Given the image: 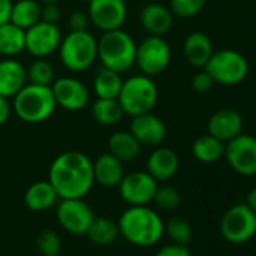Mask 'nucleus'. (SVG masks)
Here are the masks:
<instances>
[{"label":"nucleus","mask_w":256,"mask_h":256,"mask_svg":"<svg viewBox=\"0 0 256 256\" xmlns=\"http://www.w3.org/2000/svg\"><path fill=\"white\" fill-rule=\"evenodd\" d=\"M90 114L95 122L108 126L118 124L122 119L124 110L118 98H96L90 107Z\"/></svg>","instance_id":"29"},{"label":"nucleus","mask_w":256,"mask_h":256,"mask_svg":"<svg viewBox=\"0 0 256 256\" xmlns=\"http://www.w3.org/2000/svg\"><path fill=\"white\" fill-rule=\"evenodd\" d=\"M98 41V59L102 68L125 72L134 65L136 59V42L130 34L122 29L102 32Z\"/></svg>","instance_id":"4"},{"label":"nucleus","mask_w":256,"mask_h":256,"mask_svg":"<svg viewBox=\"0 0 256 256\" xmlns=\"http://www.w3.org/2000/svg\"><path fill=\"white\" fill-rule=\"evenodd\" d=\"M119 235L138 247L156 246L164 235V220L148 205H128L118 220Z\"/></svg>","instance_id":"2"},{"label":"nucleus","mask_w":256,"mask_h":256,"mask_svg":"<svg viewBox=\"0 0 256 256\" xmlns=\"http://www.w3.org/2000/svg\"><path fill=\"white\" fill-rule=\"evenodd\" d=\"M95 214L84 198L59 199L56 204V220L71 235H84Z\"/></svg>","instance_id":"10"},{"label":"nucleus","mask_w":256,"mask_h":256,"mask_svg":"<svg viewBox=\"0 0 256 256\" xmlns=\"http://www.w3.org/2000/svg\"><path fill=\"white\" fill-rule=\"evenodd\" d=\"M172 52L169 42L163 36L150 35L136 46L134 64L145 76L162 74L170 64Z\"/></svg>","instance_id":"9"},{"label":"nucleus","mask_w":256,"mask_h":256,"mask_svg":"<svg viewBox=\"0 0 256 256\" xmlns=\"http://www.w3.org/2000/svg\"><path fill=\"white\" fill-rule=\"evenodd\" d=\"M107 148L112 156L119 158L122 163H126V162H133L134 158L139 157L142 145L130 133V130L128 132L120 130V132H114L113 134H110L107 140Z\"/></svg>","instance_id":"24"},{"label":"nucleus","mask_w":256,"mask_h":256,"mask_svg":"<svg viewBox=\"0 0 256 256\" xmlns=\"http://www.w3.org/2000/svg\"><path fill=\"white\" fill-rule=\"evenodd\" d=\"M218 230L229 244H244L256 235V212L246 202L232 205L222 216Z\"/></svg>","instance_id":"8"},{"label":"nucleus","mask_w":256,"mask_h":256,"mask_svg":"<svg viewBox=\"0 0 256 256\" xmlns=\"http://www.w3.org/2000/svg\"><path fill=\"white\" fill-rule=\"evenodd\" d=\"M12 10V0H0V24L10 22Z\"/></svg>","instance_id":"41"},{"label":"nucleus","mask_w":256,"mask_h":256,"mask_svg":"<svg viewBox=\"0 0 256 256\" xmlns=\"http://www.w3.org/2000/svg\"><path fill=\"white\" fill-rule=\"evenodd\" d=\"M157 187L158 181L154 180L146 170H136L124 175L118 190L122 200L128 205H150L154 199Z\"/></svg>","instance_id":"12"},{"label":"nucleus","mask_w":256,"mask_h":256,"mask_svg":"<svg viewBox=\"0 0 256 256\" xmlns=\"http://www.w3.org/2000/svg\"><path fill=\"white\" fill-rule=\"evenodd\" d=\"M158 100V89L152 77L145 74L132 76L122 82L118 101L124 110V114L136 116L151 112Z\"/></svg>","instance_id":"6"},{"label":"nucleus","mask_w":256,"mask_h":256,"mask_svg":"<svg viewBox=\"0 0 256 256\" xmlns=\"http://www.w3.org/2000/svg\"><path fill=\"white\" fill-rule=\"evenodd\" d=\"M59 18H60V11H59L58 4H50V5L41 6V20L42 22L58 24Z\"/></svg>","instance_id":"39"},{"label":"nucleus","mask_w":256,"mask_h":256,"mask_svg":"<svg viewBox=\"0 0 256 256\" xmlns=\"http://www.w3.org/2000/svg\"><path fill=\"white\" fill-rule=\"evenodd\" d=\"M80 2H84V4H89V2H90V0H80Z\"/></svg>","instance_id":"44"},{"label":"nucleus","mask_w":256,"mask_h":256,"mask_svg":"<svg viewBox=\"0 0 256 256\" xmlns=\"http://www.w3.org/2000/svg\"><path fill=\"white\" fill-rule=\"evenodd\" d=\"M56 104L68 112H78L89 102L86 84L76 77H60L52 83Z\"/></svg>","instance_id":"15"},{"label":"nucleus","mask_w":256,"mask_h":256,"mask_svg":"<svg viewBox=\"0 0 256 256\" xmlns=\"http://www.w3.org/2000/svg\"><path fill=\"white\" fill-rule=\"evenodd\" d=\"M180 169L178 154L164 146L156 148L146 160V172L157 181H168Z\"/></svg>","instance_id":"18"},{"label":"nucleus","mask_w":256,"mask_h":256,"mask_svg":"<svg viewBox=\"0 0 256 256\" xmlns=\"http://www.w3.org/2000/svg\"><path fill=\"white\" fill-rule=\"evenodd\" d=\"M28 83V70L12 58L0 60V95L12 98Z\"/></svg>","instance_id":"20"},{"label":"nucleus","mask_w":256,"mask_h":256,"mask_svg":"<svg viewBox=\"0 0 256 256\" xmlns=\"http://www.w3.org/2000/svg\"><path fill=\"white\" fill-rule=\"evenodd\" d=\"M84 235L96 246H108L119 236L118 222L107 217H94Z\"/></svg>","instance_id":"28"},{"label":"nucleus","mask_w":256,"mask_h":256,"mask_svg":"<svg viewBox=\"0 0 256 256\" xmlns=\"http://www.w3.org/2000/svg\"><path fill=\"white\" fill-rule=\"evenodd\" d=\"M48 181L59 199L84 198L95 184L92 160L80 151L62 152L50 164Z\"/></svg>","instance_id":"1"},{"label":"nucleus","mask_w":256,"mask_h":256,"mask_svg":"<svg viewBox=\"0 0 256 256\" xmlns=\"http://www.w3.org/2000/svg\"><path fill=\"white\" fill-rule=\"evenodd\" d=\"M122 82L124 80L119 72L101 68L94 78V92L96 98H118Z\"/></svg>","instance_id":"30"},{"label":"nucleus","mask_w":256,"mask_h":256,"mask_svg":"<svg viewBox=\"0 0 256 256\" xmlns=\"http://www.w3.org/2000/svg\"><path fill=\"white\" fill-rule=\"evenodd\" d=\"M62 34L58 24L40 20L26 29V48L35 58H47L59 50Z\"/></svg>","instance_id":"13"},{"label":"nucleus","mask_w":256,"mask_h":256,"mask_svg":"<svg viewBox=\"0 0 256 256\" xmlns=\"http://www.w3.org/2000/svg\"><path fill=\"white\" fill-rule=\"evenodd\" d=\"M26 48V30L11 22L0 24V54L12 58Z\"/></svg>","instance_id":"25"},{"label":"nucleus","mask_w":256,"mask_h":256,"mask_svg":"<svg viewBox=\"0 0 256 256\" xmlns=\"http://www.w3.org/2000/svg\"><path fill=\"white\" fill-rule=\"evenodd\" d=\"M246 204L250 210H253L256 212V187L252 188L248 193H247V198H246Z\"/></svg>","instance_id":"42"},{"label":"nucleus","mask_w":256,"mask_h":256,"mask_svg":"<svg viewBox=\"0 0 256 256\" xmlns=\"http://www.w3.org/2000/svg\"><path fill=\"white\" fill-rule=\"evenodd\" d=\"M36 247L42 256H59L62 248L60 235L53 229H44L36 236Z\"/></svg>","instance_id":"33"},{"label":"nucleus","mask_w":256,"mask_h":256,"mask_svg":"<svg viewBox=\"0 0 256 256\" xmlns=\"http://www.w3.org/2000/svg\"><path fill=\"white\" fill-rule=\"evenodd\" d=\"M90 24L101 32L120 29L126 20L125 0H90L88 4Z\"/></svg>","instance_id":"14"},{"label":"nucleus","mask_w":256,"mask_h":256,"mask_svg":"<svg viewBox=\"0 0 256 256\" xmlns=\"http://www.w3.org/2000/svg\"><path fill=\"white\" fill-rule=\"evenodd\" d=\"M28 82L41 86H52L54 82V68L46 58H36L28 68Z\"/></svg>","instance_id":"31"},{"label":"nucleus","mask_w":256,"mask_h":256,"mask_svg":"<svg viewBox=\"0 0 256 256\" xmlns=\"http://www.w3.org/2000/svg\"><path fill=\"white\" fill-rule=\"evenodd\" d=\"M224 158L238 175H256V138L240 133L236 138L226 142Z\"/></svg>","instance_id":"11"},{"label":"nucleus","mask_w":256,"mask_h":256,"mask_svg":"<svg viewBox=\"0 0 256 256\" xmlns=\"http://www.w3.org/2000/svg\"><path fill=\"white\" fill-rule=\"evenodd\" d=\"M11 110H12V107H11L10 100L4 95H0V125H4L10 119Z\"/></svg>","instance_id":"40"},{"label":"nucleus","mask_w":256,"mask_h":256,"mask_svg":"<svg viewBox=\"0 0 256 256\" xmlns=\"http://www.w3.org/2000/svg\"><path fill=\"white\" fill-rule=\"evenodd\" d=\"M152 202L160 210L172 211V210L180 206V204H181V193L175 187H172V186H168V184L158 186L157 190H156Z\"/></svg>","instance_id":"34"},{"label":"nucleus","mask_w":256,"mask_h":256,"mask_svg":"<svg viewBox=\"0 0 256 256\" xmlns=\"http://www.w3.org/2000/svg\"><path fill=\"white\" fill-rule=\"evenodd\" d=\"M59 58L68 71H86L98 59V41L89 30H71L60 41Z\"/></svg>","instance_id":"5"},{"label":"nucleus","mask_w":256,"mask_h":256,"mask_svg":"<svg viewBox=\"0 0 256 256\" xmlns=\"http://www.w3.org/2000/svg\"><path fill=\"white\" fill-rule=\"evenodd\" d=\"M184 56L192 66L204 68L212 54V42L204 32H192L184 40Z\"/></svg>","instance_id":"23"},{"label":"nucleus","mask_w":256,"mask_h":256,"mask_svg":"<svg viewBox=\"0 0 256 256\" xmlns=\"http://www.w3.org/2000/svg\"><path fill=\"white\" fill-rule=\"evenodd\" d=\"M192 154L200 163H216L224 156V142L211 134L199 136L192 145Z\"/></svg>","instance_id":"26"},{"label":"nucleus","mask_w":256,"mask_h":256,"mask_svg":"<svg viewBox=\"0 0 256 256\" xmlns=\"http://www.w3.org/2000/svg\"><path fill=\"white\" fill-rule=\"evenodd\" d=\"M206 4V0H170V11L180 18H192L198 16Z\"/></svg>","instance_id":"35"},{"label":"nucleus","mask_w":256,"mask_h":256,"mask_svg":"<svg viewBox=\"0 0 256 256\" xmlns=\"http://www.w3.org/2000/svg\"><path fill=\"white\" fill-rule=\"evenodd\" d=\"M139 20L142 28L150 35L163 36L174 24V14L169 8L160 4H148L140 10Z\"/></svg>","instance_id":"19"},{"label":"nucleus","mask_w":256,"mask_h":256,"mask_svg":"<svg viewBox=\"0 0 256 256\" xmlns=\"http://www.w3.org/2000/svg\"><path fill=\"white\" fill-rule=\"evenodd\" d=\"M154 256H193L187 244H178V242H169L163 247H160Z\"/></svg>","instance_id":"36"},{"label":"nucleus","mask_w":256,"mask_h":256,"mask_svg":"<svg viewBox=\"0 0 256 256\" xmlns=\"http://www.w3.org/2000/svg\"><path fill=\"white\" fill-rule=\"evenodd\" d=\"M130 133L139 140L140 145L157 146L166 139V125L152 112L132 116Z\"/></svg>","instance_id":"16"},{"label":"nucleus","mask_w":256,"mask_h":256,"mask_svg":"<svg viewBox=\"0 0 256 256\" xmlns=\"http://www.w3.org/2000/svg\"><path fill=\"white\" fill-rule=\"evenodd\" d=\"M242 130V118L235 108H218L208 120V134L222 142H229Z\"/></svg>","instance_id":"17"},{"label":"nucleus","mask_w":256,"mask_h":256,"mask_svg":"<svg viewBox=\"0 0 256 256\" xmlns=\"http://www.w3.org/2000/svg\"><path fill=\"white\" fill-rule=\"evenodd\" d=\"M59 202V196L52 186V182L47 181H36L30 184L24 192V204L30 211L42 212L47 211Z\"/></svg>","instance_id":"22"},{"label":"nucleus","mask_w":256,"mask_h":256,"mask_svg":"<svg viewBox=\"0 0 256 256\" xmlns=\"http://www.w3.org/2000/svg\"><path fill=\"white\" fill-rule=\"evenodd\" d=\"M12 2H14V0H12Z\"/></svg>","instance_id":"45"},{"label":"nucleus","mask_w":256,"mask_h":256,"mask_svg":"<svg viewBox=\"0 0 256 256\" xmlns=\"http://www.w3.org/2000/svg\"><path fill=\"white\" fill-rule=\"evenodd\" d=\"M92 166H94L95 182H98L101 187L106 188L118 187L125 175L124 163L114 156H112L108 151L101 154L95 162H92Z\"/></svg>","instance_id":"21"},{"label":"nucleus","mask_w":256,"mask_h":256,"mask_svg":"<svg viewBox=\"0 0 256 256\" xmlns=\"http://www.w3.org/2000/svg\"><path fill=\"white\" fill-rule=\"evenodd\" d=\"M41 20V4L36 0H14L10 22L22 29H29Z\"/></svg>","instance_id":"27"},{"label":"nucleus","mask_w":256,"mask_h":256,"mask_svg":"<svg viewBox=\"0 0 256 256\" xmlns=\"http://www.w3.org/2000/svg\"><path fill=\"white\" fill-rule=\"evenodd\" d=\"M59 0H40V4L42 5H50V4H58Z\"/></svg>","instance_id":"43"},{"label":"nucleus","mask_w":256,"mask_h":256,"mask_svg":"<svg viewBox=\"0 0 256 256\" xmlns=\"http://www.w3.org/2000/svg\"><path fill=\"white\" fill-rule=\"evenodd\" d=\"M90 24L89 16L84 11H72L68 17V26L71 30H88V26Z\"/></svg>","instance_id":"37"},{"label":"nucleus","mask_w":256,"mask_h":256,"mask_svg":"<svg viewBox=\"0 0 256 256\" xmlns=\"http://www.w3.org/2000/svg\"><path fill=\"white\" fill-rule=\"evenodd\" d=\"M164 234L169 236L172 242L188 244L192 240L193 230H192V224L188 223V220L174 216L168 222H164Z\"/></svg>","instance_id":"32"},{"label":"nucleus","mask_w":256,"mask_h":256,"mask_svg":"<svg viewBox=\"0 0 256 256\" xmlns=\"http://www.w3.org/2000/svg\"><path fill=\"white\" fill-rule=\"evenodd\" d=\"M214 84V80L211 78V76L204 70V71H199L198 74L193 76L192 78V88L199 92V94H204V92H208Z\"/></svg>","instance_id":"38"},{"label":"nucleus","mask_w":256,"mask_h":256,"mask_svg":"<svg viewBox=\"0 0 256 256\" xmlns=\"http://www.w3.org/2000/svg\"><path fill=\"white\" fill-rule=\"evenodd\" d=\"M204 70L211 76L214 83L234 86L241 83L248 74V64L246 58L232 48L212 52Z\"/></svg>","instance_id":"7"},{"label":"nucleus","mask_w":256,"mask_h":256,"mask_svg":"<svg viewBox=\"0 0 256 256\" xmlns=\"http://www.w3.org/2000/svg\"><path fill=\"white\" fill-rule=\"evenodd\" d=\"M14 112L26 124H41L56 110L52 86L26 83L14 96Z\"/></svg>","instance_id":"3"}]
</instances>
